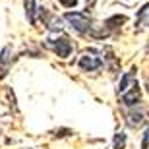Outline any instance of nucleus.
I'll return each instance as SVG.
<instances>
[{
	"mask_svg": "<svg viewBox=\"0 0 149 149\" xmlns=\"http://www.w3.org/2000/svg\"><path fill=\"white\" fill-rule=\"evenodd\" d=\"M64 19L70 22V25L76 29L77 33H87L89 27H91V19L83 12H68L66 16H64Z\"/></svg>",
	"mask_w": 149,
	"mask_h": 149,
	"instance_id": "nucleus-1",
	"label": "nucleus"
},
{
	"mask_svg": "<svg viewBox=\"0 0 149 149\" xmlns=\"http://www.w3.org/2000/svg\"><path fill=\"white\" fill-rule=\"evenodd\" d=\"M47 47L52 49L60 58H68L72 52V45L66 37H58V39H47Z\"/></svg>",
	"mask_w": 149,
	"mask_h": 149,
	"instance_id": "nucleus-2",
	"label": "nucleus"
},
{
	"mask_svg": "<svg viewBox=\"0 0 149 149\" xmlns=\"http://www.w3.org/2000/svg\"><path fill=\"white\" fill-rule=\"evenodd\" d=\"M79 68L81 70H85V72H93V70H99L101 66H103V60H101L99 56H91V54H83L81 58H79Z\"/></svg>",
	"mask_w": 149,
	"mask_h": 149,
	"instance_id": "nucleus-3",
	"label": "nucleus"
},
{
	"mask_svg": "<svg viewBox=\"0 0 149 149\" xmlns=\"http://www.w3.org/2000/svg\"><path fill=\"white\" fill-rule=\"evenodd\" d=\"M122 103H124L126 107H134V105H139V103H141V95H139L138 83H134L128 91L122 93Z\"/></svg>",
	"mask_w": 149,
	"mask_h": 149,
	"instance_id": "nucleus-4",
	"label": "nucleus"
},
{
	"mask_svg": "<svg viewBox=\"0 0 149 149\" xmlns=\"http://www.w3.org/2000/svg\"><path fill=\"white\" fill-rule=\"evenodd\" d=\"M10 66H12V47L8 45V47H4L2 52H0V79L6 77Z\"/></svg>",
	"mask_w": 149,
	"mask_h": 149,
	"instance_id": "nucleus-5",
	"label": "nucleus"
},
{
	"mask_svg": "<svg viewBox=\"0 0 149 149\" xmlns=\"http://www.w3.org/2000/svg\"><path fill=\"white\" fill-rule=\"evenodd\" d=\"M35 12H37L35 0H25V16H27V19H29L31 25H35Z\"/></svg>",
	"mask_w": 149,
	"mask_h": 149,
	"instance_id": "nucleus-6",
	"label": "nucleus"
},
{
	"mask_svg": "<svg viewBox=\"0 0 149 149\" xmlns=\"http://www.w3.org/2000/svg\"><path fill=\"white\" fill-rule=\"evenodd\" d=\"M141 122H143V112L139 111V112H130V114H128V126H139V124H141Z\"/></svg>",
	"mask_w": 149,
	"mask_h": 149,
	"instance_id": "nucleus-7",
	"label": "nucleus"
},
{
	"mask_svg": "<svg viewBox=\"0 0 149 149\" xmlns=\"http://www.w3.org/2000/svg\"><path fill=\"white\" fill-rule=\"evenodd\" d=\"M124 145H126V134L118 132L114 136V149H124Z\"/></svg>",
	"mask_w": 149,
	"mask_h": 149,
	"instance_id": "nucleus-8",
	"label": "nucleus"
},
{
	"mask_svg": "<svg viewBox=\"0 0 149 149\" xmlns=\"http://www.w3.org/2000/svg\"><path fill=\"white\" fill-rule=\"evenodd\" d=\"M141 149H149V128L143 134V141H141Z\"/></svg>",
	"mask_w": 149,
	"mask_h": 149,
	"instance_id": "nucleus-9",
	"label": "nucleus"
},
{
	"mask_svg": "<svg viewBox=\"0 0 149 149\" xmlns=\"http://www.w3.org/2000/svg\"><path fill=\"white\" fill-rule=\"evenodd\" d=\"M60 2L66 6V8H72V6H76V4H77V0H60Z\"/></svg>",
	"mask_w": 149,
	"mask_h": 149,
	"instance_id": "nucleus-10",
	"label": "nucleus"
},
{
	"mask_svg": "<svg viewBox=\"0 0 149 149\" xmlns=\"http://www.w3.org/2000/svg\"><path fill=\"white\" fill-rule=\"evenodd\" d=\"M147 91H149V79H147Z\"/></svg>",
	"mask_w": 149,
	"mask_h": 149,
	"instance_id": "nucleus-11",
	"label": "nucleus"
}]
</instances>
